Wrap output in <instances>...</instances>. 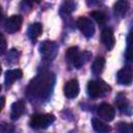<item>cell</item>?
I'll use <instances>...</instances> for the list:
<instances>
[{
    "label": "cell",
    "instance_id": "1",
    "mask_svg": "<svg viewBox=\"0 0 133 133\" xmlns=\"http://www.w3.org/2000/svg\"><path fill=\"white\" fill-rule=\"evenodd\" d=\"M55 75L51 72H43L36 75L27 87V95L31 99L47 100L54 88Z\"/></svg>",
    "mask_w": 133,
    "mask_h": 133
},
{
    "label": "cell",
    "instance_id": "2",
    "mask_svg": "<svg viewBox=\"0 0 133 133\" xmlns=\"http://www.w3.org/2000/svg\"><path fill=\"white\" fill-rule=\"evenodd\" d=\"M111 87L103 80H92L88 82L87 92L90 98H101L109 94Z\"/></svg>",
    "mask_w": 133,
    "mask_h": 133
},
{
    "label": "cell",
    "instance_id": "3",
    "mask_svg": "<svg viewBox=\"0 0 133 133\" xmlns=\"http://www.w3.org/2000/svg\"><path fill=\"white\" fill-rule=\"evenodd\" d=\"M54 121H55V117L53 114L36 113L30 117L29 125L33 129H45V128L49 127Z\"/></svg>",
    "mask_w": 133,
    "mask_h": 133
},
{
    "label": "cell",
    "instance_id": "4",
    "mask_svg": "<svg viewBox=\"0 0 133 133\" xmlns=\"http://www.w3.org/2000/svg\"><path fill=\"white\" fill-rule=\"evenodd\" d=\"M39 53L48 60H53L58 54V45L52 41H44L39 46Z\"/></svg>",
    "mask_w": 133,
    "mask_h": 133
},
{
    "label": "cell",
    "instance_id": "5",
    "mask_svg": "<svg viewBox=\"0 0 133 133\" xmlns=\"http://www.w3.org/2000/svg\"><path fill=\"white\" fill-rule=\"evenodd\" d=\"M76 25L78 27V29L83 33L84 36L86 37H91L95 33V26H94V23L85 18V17H81L77 20L76 22Z\"/></svg>",
    "mask_w": 133,
    "mask_h": 133
},
{
    "label": "cell",
    "instance_id": "6",
    "mask_svg": "<svg viewBox=\"0 0 133 133\" xmlns=\"http://www.w3.org/2000/svg\"><path fill=\"white\" fill-rule=\"evenodd\" d=\"M116 80L121 85H130L133 81V68L130 65L122 68L116 74Z\"/></svg>",
    "mask_w": 133,
    "mask_h": 133
},
{
    "label": "cell",
    "instance_id": "7",
    "mask_svg": "<svg viewBox=\"0 0 133 133\" xmlns=\"http://www.w3.org/2000/svg\"><path fill=\"white\" fill-rule=\"evenodd\" d=\"M22 26V17L18 15H14L5 20L4 29L8 33H15L20 30Z\"/></svg>",
    "mask_w": 133,
    "mask_h": 133
},
{
    "label": "cell",
    "instance_id": "8",
    "mask_svg": "<svg viewBox=\"0 0 133 133\" xmlns=\"http://www.w3.org/2000/svg\"><path fill=\"white\" fill-rule=\"evenodd\" d=\"M97 113L100 116V118H102V119H104L106 122H110V121H112L114 118L115 110L111 105H109L107 103H103L98 107Z\"/></svg>",
    "mask_w": 133,
    "mask_h": 133
},
{
    "label": "cell",
    "instance_id": "9",
    "mask_svg": "<svg viewBox=\"0 0 133 133\" xmlns=\"http://www.w3.org/2000/svg\"><path fill=\"white\" fill-rule=\"evenodd\" d=\"M64 96L69 99H74L79 94V83L76 79H72L64 84L63 87Z\"/></svg>",
    "mask_w": 133,
    "mask_h": 133
},
{
    "label": "cell",
    "instance_id": "10",
    "mask_svg": "<svg viewBox=\"0 0 133 133\" xmlns=\"http://www.w3.org/2000/svg\"><path fill=\"white\" fill-rule=\"evenodd\" d=\"M101 41L107 50H111L115 44V39H114V35H113L112 30L109 28L104 29L102 31V34H101Z\"/></svg>",
    "mask_w": 133,
    "mask_h": 133
},
{
    "label": "cell",
    "instance_id": "11",
    "mask_svg": "<svg viewBox=\"0 0 133 133\" xmlns=\"http://www.w3.org/2000/svg\"><path fill=\"white\" fill-rule=\"evenodd\" d=\"M23 76V72L20 69H15V70H8L5 72V77H4V82L6 86H10L16 80L21 79Z\"/></svg>",
    "mask_w": 133,
    "mask_h": 133
},
{
    "label": "cell",
    "instance_id": "12",
    "mask_svg": "<svg viewBox=\"0 0 133 133\" xmlns=\"http://www.w3.org/2000/svg\"><path fill=\"white\" fill-rule=\"evenodd\" d=\"M25 111V104L22 100H19L17 102H15L11 105L10 108V118L11 119H18Z\"/></svg>",
    "mask_w": 133,
    "mask_h": 133
},
{
    "label": "cell",
    "instance_id": "13",
    "mask_svg": "<svg viewBox=\"0 0 133 133\" xmlns=\"http://www.w3.org/2000/svg\"><path fill=\"white\" fill-rule=\"evenodd\" d=\"M91 57V53L89 51H83V52H79V54L76 56L74 62H73V65L76 68V69H80L82 68Z\"/></svg>",
    "mask_w": 133,
    "mask_h": 133
},
{
    "label": "cell",
    "instance_id": "14",
    "mask_svg": "<svg viewBox=\"0 0 133 133\" xmlns=\"http://www.w3.org/2000/svg\"><path fill=\"white\" fill-rule=\"evenodd\" d=\"M129 8V1L128 0H117L113 5L114 14L118 17H124Z\"/></svg>",
    "mask_w": 133,
    "mask_h": 133
},
{
    "label": "cell",
    "instance_id": "15",
    "mask_svg": "<svg viewBox=\"0 0 133 133\" xmlns=\"http://www.w3.org/2000/svg\"><path fill=\"white\" fill-rule=\"evenodd\" d=\"M42 31H43V26L41 23H32L27 29V34L30 39L34 41L42 34Z\"/></svg>",
    "mask_w": 133,
    "mask_h": 133
},
{
    "label": "cell",
    "instance_id": "16",
    "mask_svg": "<svg viewBox=\"0 0 133 133\" xmlns=\"http://www.w3.org/2000/svg\"><path fill=\"white\" fill-rule=\"evenodd\" d=\"M76 9V2L74 0H63L60 5V15L69 16Z\"/></svg>",
    "mask_w": 133,
    "mask_h": 133
},
{
    "label": "cell",
    "instance_id": "17",
    "mask_svg": "<svg viewBox=\"0 0 133 133\" xmlns=\"http://www.w3.org/2000/svg\"><path fill=\"white\" fill-rule=\"evenodd\" d=\"M126 59H127V61L133 63V31H131L127 37Z\"/></svg>",
    "mask_w": 133,
    "mask_h": 133
},
{
    "label": "cell",
    "instance_id": "18",
    "mask_svg": "<svg viewBox=\"0 0 133 133\" xmlns=\"http://www.w3.org/2000/svg\"><path fill=\"white\" fill-rule=\"evenodd\" d=\"M104 66H105V59L103 57H97L94 60L92 65H91V72H92V74L96 75V76L100 75L103 72Z\"/></svg>",
    "mask_w": 133,
    "mask_h": 133
},
{
    "label": "cell",
    "instance_id": "19",
    "mask_svg": "<svg viewBox=\"0 0 133 133\" xmlns=\"http://www.w3.org/2000/svg\"><path fill=\"white\" fill-rule=\"evenodd\" d=\"M115 104L116 106L118 107V109L122 111V112H128V109H129V104H128V101L125 97V95L123 94H118L116 97H115Z\"/></svg>",
    "mask_w": 133,
    "mask_h": 133
},
{
    "label": "cell",
    "instance_id": "20",
    "mask_svg": "<svg viewBox=\"0 0 133 133\" xmlns=\"http://www.w3.org/2000/svg\"><path fill=\"white\" fill-rule=\"evenodd\" d=\"M91 125H92L94 130L97 131V132H109L111 130V128L108 125H106L105 123H103L99 118H92L91 119Z\"/></svg>",
    "mask_w": 133,
    "mask_h": 133
},
{
    "label": "cell",
    "instance_id": "21",
    "mask_svg": "<svg viewBox=\"0 0 133 133\" xmlns=\"http://www.w3.org/2000/svg\"><path fill=\"white\" fill-rule=\"evenodd\" d=\"M20 55L21 53L17 50V49H10L8 52H7V55H6V61L10 64L12 63H16L18 62L19 58H20Z\"/></svg>",
    "mask_w": 133,
    "mask_h": 133
},
{
    "label": "cell",
    "instance_id": "22",
    "mask_svg": "<svg viewBox=\"0 0 133 133\" xmlns=\"http://www.w3.org/2000/svg\"><path fill=\"white\" fill-rule=\"evenodd\" d=\"M78 54H79L78 47H71V48H69L68 51L65 52V59H66V61L69 63L73 64V62H74V60H75V58H76V56Z\"/></svg>",
    "mask_w": 133,
    "mask_h": 133
},
{
    "label": "cell",
    "instance_id": "23",
    "mask_svg": "<svg viewBox=\"0 0 133 133\" xmlns=\"http://www.w3.org/2000/svg\"><path fill=\"white\" fill-rule=\"evenodd\" d=\"M90 16L96 20V22L100 25H104L106 23V16L104 12L99 11V10H95L90 12Z\"/></svg>",
    "mask_w": 133,
    "mask_h": 133
},
{
    "label": "cell",
    "instance_id": "24",
    "mask_svg": "<svg viewBox=\"0 0 133 133\" xmlns=\"http://www.w3.org/2000/svg\"><path fill=\"white\" fill-rule=\"evenodd\" d=\"M117 130L123 133H133V124L119 123L117 125Z\"/></svg>",
    "mask_w": 133,
    "mask_h": 133
},
{
    "label": "cell",
    "instance_id": "25",
    "mask_svg": "<svg viewBox=\"0 0 133 133\" xmlns=\"http://www.w3.org/2000/svg\"><path fill=\"white\" fill-rule=\"evenodd\" d=\"M1 54H4L6 51V39L3 34H1Z\"/></svg>",
    "mask_w": 133,
    "mask_h": 133
},
{
    "label": "cell",
    "instance_id": "26",
    "mask_svg": "<svg viewBox=\"0 0 133 133\" xmlns=\"http://www.w3.org/2000/svg\"><path fill=\"white\" fill-rule=\"evenodd\" d=\"M25 1H26L27 3H30V4H31V3H38L41 0H25Z\"/></svg>",
    "mask_w": 133,
    "mask_h": 133
},
{
    "label": "cell",
    "instance_id": "27",
    "mask_svg": "<svg viewBox=\"0 0 133 133\" xmlns=\"http://www.w3.org/2000/svg\"><path fill=\"white\" fill-rule=\"evenodd\" d=\"M5 99H4V97H1V103H2V105H1V107L3 108L4 107V103H5V101H4Z\"/></svg>",
    "mask_w": 133,
    "mask_h": 133
},
{
    "label": "cell",
    "instance_id": "28",
    "mask_svg": "<svg viewBox=\"0 0 133 133\" xmlns=\"http://www.w3.org/2000/svg\"><path fill=\"white\" fill-rule=\"evenodd\" d=\"M88 1H95V2H96V1H97V0H88Z\"/></svg>",
    "mask_w": 133,
    "mask_h": 133
}]
</instances>
